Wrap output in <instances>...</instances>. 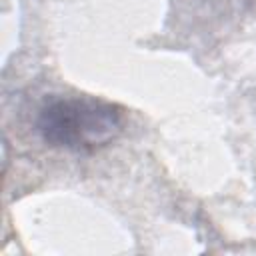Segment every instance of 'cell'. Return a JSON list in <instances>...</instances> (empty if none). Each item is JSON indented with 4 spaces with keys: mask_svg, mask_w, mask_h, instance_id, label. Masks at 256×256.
Returning a JSON list of instances; mask_svg holds the SVG:
<instances>
[{
    "mask_svg": "<svg viewBox=\"0 0 256 256\" xmlns=\"http://www.w3.org/2000/svg\"><path fill=\"white\" fill-rule=\"evenodd\" d=\"M36 128L48 146L86 154L104 148L118 136L122 110L92 96H60L42 106Z\"/></svg>",
    "mask_w": 256,
    "mask_h": 256,
    "instance_id": "obj_1",
    "label": "cell"
}]
</instances>
